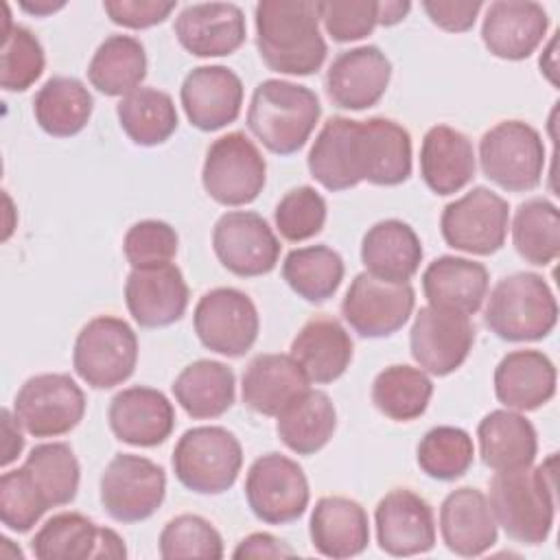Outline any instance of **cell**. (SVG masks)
I'll return each mask as SVG.
<instances>
[{
  "mask_svg": "<svg viewBox=\"0 0 560 560\" xmlns=\"http://www.w3.org/2000/svg\"><path fill=\"white\" fill-rule=\"evenodd\" d=\"M158 549L164 560H219L223 558V538L208 518L199 514H179L162 527Z\"/></svg>",
  "mask_w": 560,
  "mask_h": 560,
  "instance_id": "obj_47",
  "label": "cell"
},
{
  "mask_svg": "<svg viewBox=\"0 0 560 560\" xmlns=\"http://www.w3.org/2000/svg\"><path fill=\"white\" fill-rule=\"evenodd\" d=\"M46 55L37 35L26 26L11 24V15H7L0 52V85L7 92H24L42 77Z\"/></svg>",
  "mask_w": 560,
  "mask_h": 560,
  "instance_id": "obj_46",
  "label": "cell"
},
{
  "mask_svg": "<svg viewBox=\"0 0 560 560\" xmlns=\"http://www.w3.org/2000/svg\"><path fill=\"white\" fill-rule=\"evenodd\" d=\"M488 287L490 276L486 265L462 256H440L422 273V291L429 306L468 317L481 308Z\"/></svg>",
  "mask_w": 560,
  "mask_h": 560,
  "instance_id": "obj_30",
  "label": "cell"
},
{
  "mask_svg": "<svg viewBox=\"0 0 560 560\" xmlns=\"http://www.w3.org/2000/svg\"><path fill=\"white\" fill-rule=\"evenodd\" d=\"M549 18L532 0L490 2L481 24V39L490 55L505 61L527 59L545 39Z\"/></svg>",
  "mask_w": 560,
  "mask_h": 560,
  "instance_id": "obj_24",
  "label": "cell"
},
{
  "mask_svg": "<svg viewBox=\"0 0 560 560\" xmlns=\"http://www.w3.org/2000/svg\"><path fill=\"white\" fill-rule=\"evenodd\" d=\"M481 462L494 472L532 466L538 453L534 424L514 409H494L477 424Z\"/></svg>",
  "mask_w": 560,
  "mask_h": 560,
  "instance_id": "obj_34",
  "label": "cell"
},
{
  "mask_svg": "<svg viewBox=\"0 0 560 560\" xmlns=\"http://www.w3.org/2000/svg\"><path fill=\"white\" fill-rule=\"evenodd\" d=\"M486 300L483 324L503 341H538L556 328V295L534 271L501 278Z\"/></svg>",
  "mask_w": 560,
  "mask_h": 560,
  "instance_id": "obj_4",
  "label": "cell"
},
{
  "mask_svg": "<svg viewBox=\"0 0 560 560\" xmlns=\"http://www.w3.org/2000/svg\"><path fill=\"white\" fill-rule=\"evenodd\" d=\"M22 468L48 508L68 505L74 501L81 481V466L74 451L66 442H44L33 446Z\"/></svg>",
  "mask_w": 560,
  "mask_h": 560,
  "instance_id": "obj_43",
  "label": "cell"
},
{
  "mask_svg": "<svg viewBox=\"0 0 560 560\" xmlns=\"http://www.w3.org/2000/svg\"><path fill=\"white\" fill-rule=\"evenodd\" d=\"M179 101L192 127L217 131L238 118L243 83L228 66H197L184 77Z\"/></svg>",
  "mask_w": 560,
  "mask_h": 560,
  "instance_id": "obj_21",
  "label": "cell"
},
{
  "mask_svg": "<svg viewBox=\"0 0 560 560\" xmlns=\"http://www.w3.org/2000/svg\"><path fill=\"white\" fill-rule=\"evenodd\" d=\"M424 13L429 20L448 33H466L472 28L483 4L479 0L468 2H442V0H424Z\"/></svg>",
  "mask_w": 560,
  "mask_h": 560,
  "instance_id": "obj_53",
  "label": "cell"
},
{
  "mask_svg": "<svg viewBox=\"0 0 560 560\" xmlns=\"http://www.w3.org/2000/svg\"><path fill=\"white\" fill-rule=\"evenodd\" d=\"M512 243L529 265H551L560 254V212L556 203L542 197L523 201L512 221Z\"/></svg>",
  "mask_w": 560,
  "mask_h": 560,
  "instance_id": "obj_44",
  "label": "cell"
},
{
  "mask_svg": "<svg viewBox=\"0 0 560 560\" xmlns=\"http://www.w3.org/2000/svg\"><path fill=\"white\" fill-rule=\"evenodd\" d=\"M556 365L540 350H512L494 368V394L505 409L534 411L556 394Z\"/></svg>",
  "mask_w": 560,
  "mask_h": 560,
  "instance_id": "obj_27",
  "label": "cell"
},
{
  "mask_svg": "<svg viewBox=\"0 0 560 560\" xmlns=\"http://www.w3.org/2000/svg\"><path fill=\"white\" fill-rule=\"evenodd\" d=\"M433 396V383L424 370L396 363L381 370L372 383L374 407L396 422L420 418Z\"/></svg>",
  "mask_w": 560,
  "mask_h": 560,
  "instance_id": "obj_42",
  "label": "cell"
},
{
  "mask_svg": "<svg viewBox=\"0 0 560 560\" xmlns=\"http://www.w3.org/2000/svg\"><path fill=\"white\" fill-rule=\"evenodd\" d=\"M256 48L265 66L280 74L306 77L322 68L328 46L311 0H260L254 9Z\"/></svg>",
  "mask_w": 560,
  "mask_h": 560,
  "instance_id": "obj_1",
  "label": "cell"
},
{
  "mask_svg": "<svg viewBox=\"0 0 560 560\" xmlns=\"http://www.w3.org/2000/svg\"><path fill=\"white\" fill-rule=\"evenodd\" d=\"M293 556H298V551L269 532H254V534L245 536L232 551V558H236V560H243V558H293Z\"/></svg>",
  "mask_w": 560,
  "mask_h": 560,
  "instance_id": "obj_54",
  "label": "cell"
},
{
  "mask_svg": "<svg viewBox=\"0 0 560 560\" xmlns=\"http://www.w3.org/2000/svg\"><path fill=\"white\" fill-rule=\"evenodd\" d=\"M497 527L488 497L472 486L451 490L440 505L442 540L457 556L486 553L497 542Z\"/></svg>",
  "mask_w": 560,
  "mask_h": 560,
  "instance_id": "obj_26",
  "label": "cell"
},
{
  "mask_svg": "<svg viewBox=\"0 0 560 560\" xmlns=\"http://www.w3.org/2000/svg\"><path fill=\"white\" fill-rule=\"evenodd\" d=\"M0 418H2V457H0V464L7 468L11 462L18 459V455L22 453L24 448V438H22V431H20V422L15 418V413H11L9 409H2L0 411Z\"/></svg>",
  "mask_w": 560,
  "mask_h": 560,
  "instance_id": "obj_55",
  "label": "cell"
},
{
  "mask_svg": "<svg viewBox=\"0 0 560 560\" xmlns=\"http://www.w3.org/2000/svg\"><path fill=\"white\" fill-rule=\"evenodd\" d=\"M103 11L107 18L125 28H151L162 24L173 11L175 2L162 0H105Z\"/></svg>",
  "mask_w": 560,
  "mask_h": 560,
  "instance_id": "obj_52",
  "label": "cell"
},
{
  "mask_svg": "<svg viewBox=\"0 0 560 560\" xmlns=\"http://www.w3.org/2000/svg\"><path fill=\"white\" fill-rule=\"evenodd\" d=\"M101 505L118 523H140L158 512L166 494L160 464L133 453H118L101 475Z\"/></svg>",
  "mask_w": 560,
  "mask_h": 560,
  "instance_id": "obj_10",
  "label": "cell"
},
{
  "mask_svg": "<svg viewBox=\"0 0 560 560\" xmlns=\"http://www.w3.org/2000/svg\"><path fill=\"white\" fill-rule=\"evenodd\" d=\"M357 166L361 182L398 186L411 175V136L392 118L359 120Z\"/></svg>",
  "mask_w": 560,
  "mask_h": 560,
  "instance_id": "obj_23",
  "label": "cell"
},
{
  "mask_svg": "<svg viewBox=\"0 0 560 560\" xmlns=\"http://www.w3.org/2000/svg\"><path fill=\"white\" fill-rule=\"evenodd\" d=\"M545 142L523 120H501L479 140V164L483 175L503 190H534L545 171Z\"/></svg>",
  "mask_w": 560,
  "mask_h": 560,
  "instance_id": "obj_6",
  "label": "cell"
},
{
  "mask_svg": "<svg viewBox=\"0 0 560 560\" xmlns=\"http://www.w3.org/2000/svg\"><path fill=\"white\" fill-rule=\"evenodd\" d=\"M326 33L335 42H357L378 26V2L374 0H324L315 2Z\"/></svg>",
  "mask_w": 560,
  "mask_h": 560,
  "instance_id": "obj_51",
  "label": "cell"
},
{
  "mask_svg": "<svg viewBox=\"0 0 560 560\" xmlns=\"http://www.w3.org/2000/svg\"><path fill=\"white\" fill-rule=\"evenodd\" d=\"M138 363V337L133 328L114 315L90 319L77 335L72 368L94 389L125 383Z\"/></svg>",
  "mask_w": 560,
  "mask_h": 560,
  "instance_id": "obj_7",
  "label": "cell"
},
{
  "mask_svg": "<svg viewBox=\"0 0 560 560\" xmlns=\"http://www.w3.org/2000/svg\"><path fill=\"white\" fill-rule=\"evenodd\" d=\"M177 245L179 238L175 228L158 219L133 223L122 238V252L131 269L171 262L177 254Z\"/></svg>",
  "mask_w": 560,
  "mask_h": 560,
  "instance_id": "obj_50",
  "label": "cell"
},
{
  "mask_svg": "<svg viewBox=\"0 0 560 560\" xmlns=\"http://www.w3.org/2000/svg\"><path fill=\"white\" fill-rule=\"evenodd\" d=\"M308 534L315 551L326 558L359 556L370 542L368 512L354 499L339 494L322 497L311 512Z\"/></svg>",
  "mask_w": 560,
  "mask_h": 560,
  "instance_id": "obj_28",
  "label": "cell"
},
{
  "mask_svg": "<svg viewBox=\"0 0 560 560\" xmlns=\"http://www.w3.org/2000/svg\"><path fill=\"white\" fill-rule=\"evenodd\" d=\"M265 179L267 162L243 131H230L208 147L201 168V184L217 203H252L262 192Z\"/></svg>",
  "mask_w": 560,
  "mask_h": 560,
  "instance_id": "obj_8",
  "label": "cell"
},
{
  "mask_svg": "<svg viewBox=\"0 0 560 560\" xmlns=\"http://www.w3.org/2000/svg\"><path fill=\"white\" fill-rule=\"evenodd\" d=\"M540 68H542L540 72H545V77H547L553 85H558V79H556V35L551 37L547 50L540 55Z\"/></svg>",
  "mask_w": 560,
  "mask_h": 560,
  "instance_id": "obj_58",
  "label": "cell"
},
{
  "mask_svg": "<svg viewBox=\"0 0 560 560\" xmlns=\"http://www.w3.org/2000/svg\"><path fill=\"white\" fill-rule=\"evenodd\" d=\"M188 284L175 262L136 267L125 280V304L142 328H164L179 322L188 306Z\"/></svg>",
  "mask_w": 560,
  "mask_h": 560,
  "instance_id": "obj_19",
  "label": "cell"
},
{
  "mask_svg": "<svg viewBox=\"0 0 560 560\" xmlns=\"http://www.w3.org/2000/svg\"><path fill=\"white\" fill-rule=\"evenodd\" d=\"M171 464L184 488L197 494H221L241 472L243 448L225 427H192L177 440Z\"/></svg>",
  "mask_w": 560,
  "mask_h": 560,
  "instance_id": "obj_5",
  "label": "cell"
},
{
  "mask_svg": "<svg viewBox=\"0 0 560 560\" xmlns=\"http://www.w3.org/2000/svg\"><path fill=\"white\" fill-rule=\"evenodd\" d=\"M31 549L39 560H120L125 540L109 527L96 525L79 512H61L48 518L33 536Z\"/></svg>",
  "mask_w": 560,
  "mask_h": 560,
  "instance_id": "obj_17",
  "label": "cell"
},
{
  "mask_svg": "<svg viewBox=\"0 0 560 560\" xmlns=\"http://www.w3.org/2000/svg\"><path fill=\"white\" fill-rule=\"evenodd\" d=\"M92 109L90 90L74 77H50L33 96L37 125L55 138H70L83 131Z\"/></svg>",
  "mask_w": 560,
  "mask_h": 560,
  "instance_id": "obj_38",
  "label": "cell"
},
{
  "mask_svg": "<svg viewBox=\"0 0 560 560\" xmlns=\"http://www.w3.org/2000/svg\"><path fill=\"white\" fill-rule=\"evenodd\" d=\"M245 499L256 518L267 525H284L306 512L311 499L308 479L291 457L265 453L247 470Z\"/></svg>",
  "mask_w": 560,
  "mask_h": 560,
  "instance_id": "obj_12",
  "label": "cell"
},
{
  "mask_svg": "<svg viewBox=\"0 0 560 560\" xmlns=\"http://www.w3.org/2000/svg\"><path fill=\"white\" fill-rule=\"evenodd\" d=\"M322 116L317 94L300 83L265 79L254 88L247 107V127L276 155L300 151Z\"/></svg>",
  "mask_w": 560,
  "mask_h": 560,
  "instance_id": "obj_3",
  "label": "cell"
},
{
  "mask_svg": "<svg viewBox=\"0 0 560 560\" xmlns=\"http://www.w3.org/2000/svg\"><path fill=\"white\" fill-rule=\"evenodd\" d=\"M374 525L378 547L396 558L427 553L435 545L433 510L409 488H394L378 501Z\"/></svg>",
  "mask_w": 560,
  "mask_h": 560,
  "instance_id": "obj_18",
  "label": "cell"
},
{
  "mask_svg": "<svg viewBox=\"0 0 560 560\" xmlns=\"http://www.w3.org/2000/svg\"><path fill=\"white\" fill-rule=\"evenodd\" d=\"M508 228V201L486 186H475L459 199L446 203L440 217V230L446 245L475 256L499 252L505 243Z\"/></svg>",
  "mask_w": 560,
  "mask_h": 560,
  "instance_id": "obj_9",
  "label": "cell"
},
{
  "mask_svg": "<svg viewBox=\"0 0 560 560\" xmlns=\"http://www.w3.org/2000/svg\"><path fill=\"white\" fill-rule=\"evenodd\" d=\"M212 249L234 276L256 278L269 273L280 258V241L269 223L249 210H230L212 230Z\"/></svg>",
  "mask_w": 560,
  "mask_h": 560,
  "instance_id": "obj_15",
  "label": "cell"
},
{
  "mask_svg": "<svg viewBox=\"0 0 560 560\" xmlns=\"http://www.w3.org/2000/svg\"><path fill=\"white\" fill-rule=\"evenodd\" d=\"M13 413L26 433L57 438L70 433L83 420L85 394L68 374H35L18 389Z\"/></svg>",
  "mask_w": 560,
  "mask_h": 560,
  "instance_id": "obj_11",
  "label": "cell"
},
{
  "mask_svg": "<svg viewBox=\"0 0 560 560\" xmlns=\"http://www.w3.org/2000/svg\"><path fill=\"white\" fill-rule=\"evenodd\" d=\"M107 422L120 442L151 448L166 442L173 433L175 409L160 389L133 385L120 389L109 400Z\"/></svg>",
  "mask_w": 560,
  "mask_h": 560,
  "instance_id": "obj_22",
  "label": "cell"
},
{
  "mask_svg": "<svg viewBox=\"0 0 560 560\" xmlns=\"http://www.w3.org/2000/svg\"><path fill=\"white\" fill-rule=\"evenodd\" d=\"M352 339L343 324L328 315L311 317L291 341V357L311 383L337 381L352 361Z\"/></svg>",
  "mask_w": 560,
  "mask_h": 560,
  "instance_id": "obj_31",
  "label": "cell"
},
{
  "mask_svg": "<svg viewBox=\"0 0 560 560\" xmlns=\"http://www.w3.org/2000/svg\"><path fill=\"white\" fill-rule=\"evenodd\" d=\"M357 127L359 120L332 116L319 129L306 164L315 182L326 190H348L361 184L357 166Z\"/></svg>",
  "mask_w": 560,
  "mask_h": 560,
  "instance_id": "obj_35",
  "label": "cell"
},
{
  "mask_svg": "<svg viewBox=\"0 0 560 560\" xmlns=\"http://www.w3.org/2000/svg\"><path fill=\"white\" fill-rule=\"evenodd\" d=\"M48 510L46 501L33 486L26 470L20 466L0 477V518L11 532L26 534Z\"/></svg>",
  "mask_w": 560,
  "mask_h": 560,
  "instance_id": "obj_49",
  "label": "cell"
},
{
  "mask_svg": "<svg viewBox=\"0 0 560 560\" xmlns=\"http://www.w3.org/2000/svg\"><path fill=\"white\" fill-rule=\"evenodd\" d=\"M173 396L190 418L212 420L234 405L236 378L225 363L199 359L175 376Z\"/></svg>",
  "mask_w": 560,
  "mask_h": 560,
  "instance_id": "obj_36",
  "label": "cell"
},
{
  "mask_svg": "<svg viewBox=\"0 0 560 560\" xmlns=\"http://www.w3.org/2000/svg\"><path fill=\"white\" fill-rule=\"evenodd\" d=\"M278 438L298 455L322 451L337 427V411L330 396L322 389H306L276 416Z\"/></svg>",
  "mask_w": 560,
  "mask_h": 560,
  "instance_id": "obj_37",
  "label": "cell"
},
{
  "mask_svg": "<svg viewBox=\"0 0 560 560\" xmlns=\"http://www.w3.org/2000/svg\"><path fill=\"white\" fill-rule=\"evenodd\" d=\"M409 9H411V4L409 2H400V0L378 2V24L381 26H394V24L405 20Z\"/></svg>",
  "mask_w": 560,
  "mask_h": 560,
  "instance_id": "obj_56",
  "label": "cell"
},
{
  "mask_svg": "<svg viewBox=\"0 0 560 560\" xmlns=\"http://www.w3.org/2000/svg\"><path fill=\"white\" fill-rule=\"evenodd\" d=\"M343 258L328 245L291 249L282 262V278L306 302H326L343 280Z\"/></svg>",
  "mask_w": 560,
  "mask_h": 560,
  "instance_id": "obj_41",
  "label": "cell"
},
{
  "mask_svg": "<svg viewBox=\"0 0 560 560\" xmlns=\"http://www.w3.org/2000/svg\"><path fill=\"white\" fill-rule=\"evenodd\" d=\"M392 79V61L378 46H357L339 52L326 70V94L341 109L374 107Z\"/></svg>",
  "mask_w": 560,
  "mask_h": 560,
  "instance_id": "obj_20",
  "label": "cell"
},
{
  "mask_svg": "<svg viewBox=\"0 0 560 560\" xmlns=\"http://www.w3.org/2000/svg\"><path fill=\"white\" fill-rule=\"evenodd\" d=\"M418 466L438 481L459 479L475 459V444L468 431L451 424L429 429L416 448Z\"/></svg>",
  "mask_w": 560,
  "mask_h": 560,
  "instance_id": "obj_45",
  "label": "cell"
},
{
  "mask_svg": "<svg viewBox=\"0 0 560 560\" xmlns=\"http://www.w3.org/2000/svg\"><path fill=\"white\" fill-rule=\"evenodd\" d=\"M147 77V52L131 35H109L94 50L88 63V79L105 96H127Z\"/></svg>",
  "mask_w": 560,
  "mask_h": 560,
  "instance_id": "obj_39",
  "label": "cell"
},
{
  "mask_svg": "<svg viewBox=\"0 0 560 560\" xmlns=\"http://www.w3.org/2000/svg\"><path fill=\"white\" fill-rule=\"evenodd\" d=\"M475 343V326L468 315L422 306L409 330V348L420 370L433 376L455 372L470 354Z\"/></svg>",
  "mask_w": 560,
  "mask_h": 560,
  "instance_id": "obj_16",
  "label": "cell"
},
{
  "mask_svg": "<svg viewBox=\"0 0 560 560\" xmlns=\"http://www.w3.org/2000/svg\"><path fill=\"white\" fill-rule=\"evenodd\" d=\"M308 378L291 354H256L241 381L243 402L262 416H278L308 389Z\"/></svg>",
  "mask_w": 560,
  "mask_h": 560,
  "instance_id": "obj_33",
  "label": "cell"
},
{
  "mask_svg": "<svg viewBox=\"0 0 560 560\" xmlns=\"http://www.w3.org/2000/svg\"><path fill=\"white\" fill-rule=\"evenodd\" d=\"M413 306L416 293L409 282H385L361 271L341 300V315L361 337L381 339L400 330L411 317Z\"/></svg>",
  "mask_w": 560,
  "mask_h": 560,
  "instance_id": "obj_14",
  "label": "cell"
},
{
  "mask_svg": "<svg viewBox=\"0 0 560 560\" xmlns=\"http://www.w3.org/2000/svg\"><path fill=\"white\" fill-rule=\"evenodd\" d=\"M20 7L31 15H50L66 7L63 0H22Z\"/></svg>",
  "mask_w": 560,
  "mask_h": 560,
  "instance_id": "obj_57",
  "label": "cell"
},
{
  "mask_svg": "<svg viewBox=\"0 0 560 560\" xmlns=\"http://www.w3.org/2000/svg\"><path fill=\"white\" fill-rule=\"evenodd\" d=\"M116 116L127 138L140 147L166 142L179 122L171 94L142 85L118 101Z\"/></svg>",
  "mask_w": 560,
  "mask_h": 560,
  "instance_id": "obj_40",
  "label": "cell"
},
{
  "mask_svg": "<svg viewBox=\"0 0 560 560\" xmlns=\"http://www.w3.org/2000/svg\"><path fill=\"white\" fill-rule=\"evenodd\" d=\"M488 503L497 525L523 545L549 538L556 518V453L538 466L494 472Z\"/></svg>",
  "mask_w": 560,
  "mask_h": 560,
  "instance_id": "obj_2",
  "label": "cell"
},
{
  "mask_svg": "<svg viewBox=\"0 0 560 560\" xmlns=\"http://www.w3.org/2000/svg\"><path fill=\"white\" fill-rule=\"evenodd\" d=\"M175 37L184 50L195 57H225L245 42V15L232 2L188 4L173 24Z\"/></svg>",
  "mask_w": 560,
  "mask_h": 560,
  "instance_id": "obj_25",
  "label": "cell"
},
{
  "mask_svg": "<svg viewBox=\"0 0 560 560\" xmlns=\"http://www.w3.org/2000/svg\"><path fill=\"white\" fill-rule=\"evenodd\" d=\"M365 271L385 282H409L422 262V243L416 230L400 219H385L368 228L361 241Z\"/></svg>",
  "mask_w": 560,
  "mask_h": 560,
  "instance_id": "obj_32",
  "label": "cell"
},
{
  "mask_svg": "<svg viewBox=\"0 0 560 560\" xmlns=\"http://www.w3.org/2000/svg\"><path fill=\"white\" fill-rule=\"evenodd\" d=\"M273 223L284 241H308L317 236L326 223V199L313 186L291 188L278 201Z\"/></svg>",
  "mask_w": 560,
  "mask_h": 560,
  "instance_id": "obj_48",
  "label": "cell"
},
{
  "mask_svg": "<svg viewBox=\"0 0 560 560\" xmlns=\"http://www.w3.org/2000/svg\"><path fill=\"white\" fill-rule=\"evenodd\" d=\"M477 158L466 133L448 125L431 127L420 144V175L435 195H453L475 177Z\"/></svg>",
  "mask_w": 560,
  "mask_h": 560,
  "instance_id": "obj_29",
  "label": "cell"
},
{
  "mask_svg": "<svg viewBox=\"0 0 560 560\" xmlns=\"http://www.w3.org/2000/svg\"><path fill=\"white\" fill-rule=\"evenodd\" d=\"M199 341L223 357H243L258 339L260 317L252 298L234 287L206 291L192 313Z\"/></svg>",
  "mask_w": 560,
  "mask_h": 560,
  "instance_id": "obj_13",
  "label": "cell"
}]
</instances>
